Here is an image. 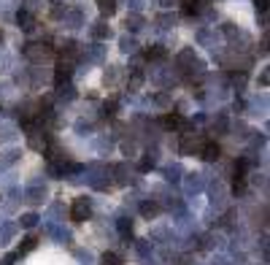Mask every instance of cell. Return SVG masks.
Wrapping results in <instances>:
<instances>
[{"mask_svg": "<svg viewBox=\"0 0 270 265\" xmlns=\"http://www.w3.org/2000/svg\"><path fill=\"white\" fill-rule=\"evenodd\" d=\"M76 257H78V260H81L84 265H89V262H92V254H89V252H84V249H81V252H76Z\"/></svg>", "mask_w": 270, "mask_h": 265, "instance_id": "ee69618b", "label": "cell"}, {"mask_svg": "<svg viewBox=\"0 0 270 265\" xmlns=\"http://www.w3.org/2000/svg\"><path fill=\"white\" fill-rule=\"evenodd\" d=\"M116 106H119L116 100H108V103L103 106V114H105V116H114V114H116Z\"/></svg>", "mask_w": 270, "mask_h": 265, "instance_id": "f35d334b", "label": "cell"}, {"mask_svg": "<svg viewBox=\"0 0 270 265\" xmlns=\"http://www.w3.org/2000/svg\"><path fill=\"white\" fill-rule=\"evenodd\" d=\"M119 68H116V65H108V68H105V84H108V87H114V84H119Z\"/></svg>", "mask_w": 270, "mask_h": 265, "instance_id": "f1b7e54d", "label": "cell"}, {"mask_svg": "<svg viewBox=\"0 0 270 265\" xmlns=\"http://www.w3.org/2000/svg\"><path fill=\"white\" fill-rule=\"evenodd\" d=\"M35 246H38V238H35V236H24L22 244H19V252H16V254H19V257H22V254H30Z\"/></svg>", "mask_w": 270, "mask_h": 265, "instance_id": "cb8c5ba5", "label": "cell"}, {"mask_svg": "<svg viewBox=\"0 0 270 265\" xmlns=\"http://www.w3.org/2000/svg\"><path fill=\"white\" fill-rule=\"evenodd\" d=\"M14 236H16V224H0V246H8L11 241H14Z\"/></svg>", "mask_w": 270, "mask_h": 265, "instance_id": "e0dca14e", "label": "cell"}, {"mask_svg": "<svg viewBox=\"0 0 270 265\" xmlns=\"http://www.w3.org/2000/svg\"><path fill=\"white\" fill-rule=\"evenodd\" d=\"M97 149H100V152H111V138H100V144H97Z\"/></svg>", "mask_w": 270, "mask_h": 265, "instance_id": "bcb514c9", "label": "cell"}, {"mask_svg": "<svg viewBox=\"0 0 270 265\" xmlns=\"http://www.w3.org/2000/svg\"><path fill=\"white\" fill-rule=\"evenodd\" d=\"M0 44H3V32H0Z\"/></svg>", "mask_w": 270, "mask_h": 265, "instance_id": "f907efd6", "label": "cell"}, {"mask_svg": "<svg viewBox=\"0 0 270 265\" xmlns=\"http://www.w3.org/2000/svg\"><path fill=\"white\" fill-rule=\"evenodd\" d=\"M119 52L122 54H138V52H141V44H138V38L135 36H122L119 38Z\"/></svg>", "mask_w": 270, "mask_h": 265, "instance_id": "7c38bea8", "label": "cell"}, {"mask_svg": "<svg viewBox=\"0 0 270 265\" xmlns=\"http://www.w3.org/2000/svg\"><path fill=\"white\" fill-rule=\"evenodd\" d=\"M154 160H157V154H154V152H149V154L138 162V170H141V174H149V170L154 168Z\"/></svg>", "mask_w": 270, "mask_h": 265, "instance_id": "f546056e", "label": "cell"}, {"mask_svg": "<svg viewBox=\"0 0 270 265\" xmlns=\"http://www.w3.org/2000/svg\"><path fill=\"white\" fill-rule=\"evenodd\" d=\"M135 249H138V254L146 257L149 252H151V244H149V241H135Z\"/></svg>", "mask_w": 270, "mask_h": 265, "instance_id": "74e56055", "label": "cell"}, {"mask_svg": "<svg viewBox=\"0 0 270 265\" xmlns=\"http://www.w3.org/2000/svg\"><path fill=\"white\" fill-rule=\"evenodd\" d=\"M143 57L149 60V62H162V60L168 57V49L162 44H151L146 52H143Z\"/></svg>", "mask_w": 270, "mask_h": 265, "instance_id": "5bb4252c", "label": "cell"}, {"mask_svg": "<svg viewBox=\"0 0 270 265\" xmlns=\"http://www.w3.org/2000/svg\"><path fill=\"white\" fill-rule=\"evenodd\" d=\"M100 265H124V262L114 254V252H105V254L100 257Z\"/></svg>", "mask_w": 270, "mask_h": 265, "instance_id": "d6a6232c", "label": "cell"}, {"mask_svg": "<svg viewBox=\"0 0 270 265\" xmlns=\"http://www.w3.org/2000/svg\"><path fill=\"white\" fill-rule=\"evenodd\" d=\"M51 54V46L49 44H24L22 46V57L24 60H30V62H43L46 57Z\"/></svg>", "mask_w": 270, "mask_h": 265, "instance_id": "6da1fadb", "label": "cell"}, {"mask_svg": "<svg viewBox=\"0 0 270 265\" xmlns=\"http://www.w3.org/2000/svg\"><path fill=\"white\" fill-rule=\"evenodd\" d=\"M154 22H157V30H170L176 24V16L170 14V11H162V14H157Z\"/></svg>", "mask_w": 270, "mask_h": 265, "instance_id": "44dd1931", "label": "cell"}, {"mask_svg": "<svg viewBox=\"0 0 270 265\" xmlns=\"http://www.w3.org/2000/svg\"><path fill=\"white\" fill-rule=\"evenodd\" d=\"M16 260H19V254H16V252H11V254H5L3 260H0V265H16Z\"/></svg>", "mask_w": 270, "mask_h": 265, "instance_id": "b9f144b4", "label": "cell"}, {"mask_svg": "<svg viewBox=\"0 0 270 265\" xmlns=\"http://www.w3.org/2000/svg\"><path fill=\"white\" fill-rule=\"evenodd\" d=\"M203 187H206V178H203V174H187V182H184V190H187V195L192 198L197 195Z\"/></svg>", "mask_w": 270, "mask_h": 265, "instance_id": "ba28073f", "label": "cell"}, {"mask_svg": "<svg viewBox=\"0 0 270 265\" xmlns=\"http://www.w3.org/2000/svg\"><path fill=\"white\" fill-rule=\"evenodd\" d=\"M200 146H203V144H200V138H197L195 136V132H192V128H187V132H181V144H179V152H181V154H197V152H200Z\"/></svg>", "mask_w": 270, "mask_h": 265, "instance_id": "3957f363", "label": "cell"}, {"mask_svg": "<svg viewBox=\"0 0 270 265\" xmlns=\"http://www.w3.org/2000/svg\"><path fill=\"white\" fill-rule=\"evenodd\" d=\"M105 57V46L97 41L95 46H87V52H81V60H87V62H103Z\"/></svg>", "mask_w": 270, "mask_h": 265, "instance_id": "4fadbf2b", "label": "cell"}, {"mask_svg": "<svg viewBox=\"0 0 270 265\" xmlns=\"http://www.w3.org/2000/svg\"><path fill=\"white\" fill-rule=\"evenodd\" d=\"M122 149H124V154H133V152H135V141H124Z\"/></svg>", "mask_w": 270, "mask_h": 265, "instance_id": "7dc6e473", "label": "cell"}, {"mask_svg": "<svg viewBox=\"0 0 270 265\" xmlns=\"http://www.w3.org/2000/svg\"><path fill=\"white\" fill-rule=\"evenodd\" d=\"M5 70H11V54L0 52V74H5Z\"/></svg>", "mask_w": 270, "mask_h": 265, "instance_id": "e575fe53", "label": "cell"}, {"mask_svg": "<svg viewBox=\"0 0 270 265\" xmlns=\"http://www.w3.org/2000/svg\"><path fill=\"white\" fill-rule=\"evenodd\" d=\"M62 22H65V28L76 30V28H81V24H84V14H81L78 8H65V14H62Z\"/></svg>", "mask_w": 270, "mask_h": 265, "instance_id": "8fae6325", "label": "cell"}, {"mask_svg": "<svg viewBox=\"0 0 270 265\" xmlns=\"http://www.w3.org/2000/svg\"><path fill=\"white\" fill-rule=\"evenodd\" d=\"M143 16L141 14H127V19H124V28H127V32H138V30H143Z\"/></svg>", "mask_w": 270, "mask_h": 265, "instance_id": "ffe728a7", "label": "cell"}, {"mask_svg": "<svg viewBox=\"0 0 270 265\" xmlns=\"http://www.w3.org/2000/svg\"><path fill=\"white\" fill-rule=\"evenodd\" d=\"M16 28L22 30V32H32V30H35V14H30V11L19 8V11H16Z\"/></svg>", "mask_w": 270, "mask_h": 265, "instance_id": "52a82bcc", "label": "cell"}, {"mask_svg": "<svg viewBox=\"0 0 270 265\" xmlns=\"http://www.w3.org/2000/svg\"><path fill=\"white\" fill-rule=\"evenodd\" d=\"M38 220H41V216H38L35 211H30V214H22V216H19V224H22L24 230H32V228L38 224Z\"/></svg>", "mask_w": 270, "mask_h": 265, "instance_id": "4316f807", "label": "cell"}, {"mask_svg": "<svg viewBox=\"0 0 270 265\" xmlns=\"http://www.w3.org/2000/svg\"><path fill=\"white\" fill-rule=\"evenodd\" d=\"M230 128H233V124H230V116L227 114H219V116L214 119V132H216V136H227Z\"/></svg>", "mask_w": 270, "mask_h": 265, "instance_id": "d6986e66", "label": "cell"}, {"mask_svg": "<svg viewBox=\"0 0 270 265\" xmlns=\"http://www.w3.org/2000/svg\"><path fill=\"white\" fill-rule=\"evenodd\" d=\"M24 200L30 203V206H38V203L46 200V187L41 182H32L27 190H24Z\"/></svg>", "mask_w": 270, "mask_h": 265, "instance_id": "277c9868", "label": "cell"}, {"mask_svg": "<svg viewBox=\"0 0 270 265\" xmlns=\"http://www.w3.org/2000/svg\"><path fill=\"white\" fill-rule=\"evenodd\" d=\"M206 0H184V3H181V14L184 16H189V19H192V16H200L203 14V11H206Z\"/></svg>", "mask_w": 270, "mask_h": 265, "instance_id": "8992f818", "label": "cell"}, {"mask_svg": "<svg viewBox=\"0 0 270 265\" xmlns=\"http://www.w3.org/2000/svg\"><path fill=\"white\" fill-rule=\"evenodd\" d=\"M154 103L157 106H170V95H168V92H160V95L154 98Z\"/></svg>", "mask_w": 270, "mask_h": 265, "instance_id": "7bdbcfd3", "label": "cell"}, {"mask_svg": "<svg viewBox=\"0 0 270 265\" xmlns=\"http://www.w3.org/2000/svg\"><path fill=\"white\" fill-rule=\"evenodd\" d=\"M141 214L146 216V220H154V216L160 214V206H157L154 200H143L141 203Z\"/></svg>", "mask_w": 270, "mask_h": 265, "instance_id": "484cf974", "label": "cell"}, {"mask_svg": "<svg viewBox=\"0 0 270 265\" xmlns=\"http://www.w3.org/2000/svg\"><path fill=\"white\" fill-rule=\"evenodd\" d=\"M89 32H92V38H95V41H100V44H103V41H108V38H114V30H111V24H105L103 19L92 24Z\"/></svg>", "mask_w": 270, "mask_h": 265, "instance_id": "9c48e42d", "label": "cell"}, {"mask_svg": "<svg viewBox=\"0 0 270 265\" xmlns=\"http://www.w3.org/2000/svg\"><path fill=\"white\" fill-rule=\"evenodd\" d=\"M197 154H200L206 162H216V160L222 157V146H219L216 141H206V144L200 146V152H197Z\"/></svg>", "mask_w": 270, "mask_h": 265, "instance_id": "5b68a950", "label": "cell"}, {"mask_svg": "<svg viewBox=\"0 0 270 265\" xmlns=\"http://www.w3.org/2000/svg\"><path fill=\"white\" fill-rule=\"evenodd\" d=\"M19 160H22V152H19V149H8V152L0 154V165H14Z\"/></svg>", "mask_w": 270, "mask_h": 265, "instance_id": "d4e9b609", "label": "cell"}, {"mask_svg": "<svg viewBox=\"0 0 270 265\" xmlns=\"http://www.w3.org/2000/svg\"><path fill=\"white\" fill-rule=\"evenodd\" d=\"M116 230H119V233H122L124 244H130V241H133V220H127V216H122V220L116 222Z\"/></svg>", "mask_w": 270, "mask_h": 265, "instance_id": "ac0fdd59", "label": "cell"}, {"mask_svg": "<svg viewBox=\"0 0 270 265\" xmlns=\"http://www.w3.org/2000/svg\"><path fill=\"white\" fill-rule=\"evenodd\" d=\"M233 87L238 90V92L246 87V70H241V74H233Z\"/></svg>", "mask_w": 270, "mask_h": 265, "instance_id": "836d02e7", "label": "cell"}, {"mask_svg": "<svg viewBox=\"0 0 270 265\" xmlns=\"http://www.w3.org/2000/svg\"><path fill=\"white\" fill-rule=\"evenodd\" d=\"M92 216V200L89 198H76L70 206V220L73 222H87Z\"/></svg>", "mask_w": 270, "mask_h": 265, "instance_id": "7a4b0ae2", "label": "cell"}, {"mask_svg": "<svg viewBox=\"0 0 270 265\" xmlns=\"http://www.w3.org/2000/svg\"><path fill=\"white\" fill-rule=\"evenodd\" d=\"M89 130H92L89 122H84V119H81V122H76V132H78V136H89Z\"/></svg>", "mask_w": 270, "mask_h": 265, "instance_id": "8d00e7d4", "label": "cell"}, {"mask_svg": "<svg viewBox=\"0 0 270 265\" xmlns=\"http://www.w3.org/2000/svg\"><path fill=\"white\" fill-rule=\"evenodd\" d=\"M160 3H162V6H165V8H168V6H173L176 0H160Z\"/></svg>", "mask_w": 270, "mask_h": 265, "instance_id": "681fc988", "label": "cell"}, {"mask_svg": "<svg viewBox=\"0 0 270 265\" xmlns=\"http://www.w3.org/2000/svg\"><path fill=\"white\" fill-rule=\"evenodd\" d=\"M254 8L260 11V14H268V0H254Z\"/></svg>", "mask_w": 270, "mask_h": 265, "instance_id": "f6af8a7d", "label": "cell"}, {"mask_svg": "<svg viewBox=\"0 0 270 265\" xmlns=\"http://www.w3.org/2000/svg\"><path fill=\"white\" fill-rule=\"evenodd\" d=\"M19 128L11 122H0V144H16Z\"/></svg>", "mask_w": 270, "mask_h": 265, "instance_id": "30bf717a", "label": "cell"}, {"mask_svg": "<svg viewBox=\"0 0 270 265\" xmlns=\"http://www.w3.org/2000/svg\"><path fill=\"white\" fill-rule=\"evenodd\" d=\"M114 182L116 184H127L130 182V168H127V162H119V165H114Z\"/></svg>", "mask_w": 270, "mask_h": 265, "instance_id": "603a6c76", "label": "cell"}, {"mask_svg": "<svg viewBox=\"0 0 270 265\" xmlns=\"http://www.w3.org/2000/svg\"><path fill=\"white\" fill-rule=\"evenodd\" d=\"M268 82H270L268 70H262V74H260V84H262V87H268Z\"/></svg>", "mask_w": 270, "mask_h": 265, "instance_id": "c3c4849f", "label": "cell"}, {"mask_svg": "<svg viewBox=\"0 0 270 265\" xmlns=\"http://www.w3.org/2000/svg\"><path fill=\"white\" fill-rule=\"evenodd\" d=\"M97 8L103 16H114L116 14V0H97Z\"/></svg>", "mask_w": 270, "mask_h": 265, "instance_id": "83f0119b", "label": "cell"}, {"mask_svg": "<svg viewBox=\"0 0 270 265\" xmlns=\"http://www.w3.org/2000/svg\"><path fill=\"white\" fill-rule=\"evenodd\" d=\"M41 0H24V11H30V14H32V11H38V8H41Z\"/></svg>", "mask_w": 270, "mask_h": 265, "instance_id": "60d3db41", "label": "cell"}, {"mask_svg": "<svg viewBox=\"0 0 270 265\" xmlns=\"http://www.w3.org/2000/svg\"><path fill=\"white\" fill-rule=\"evenodd\" d=\"M230 130H235V136H238V138H249V132H252V130H249L243 122H238L235 128H230Z\"/></svg>", "mask_w": 270, "mask_h": 265, "instance_id": "d590c367", "label": "cell"}, {"mask_svg": "<svg viewBox=\"0 0 270 265\" xmlns=\"http://www.w3.org/2000/svg\"><path fill=\"white\" fill-rule=\"evenodd\" d=\"M216 41H219L216 30H197V44H200V46H211V49H214Z\"/></svg>", "mask_w": 270, "mask_h": 265, "instance_id": "2e32d148", "label": "cell"}, {"mask_svg": "<svg viewBox=\"0 0 270 265\" xmlns=\"http://www.w3.org/2000/svg\"><path fill=\"white\" fill-rule=\"evenodd\" d=\"M76 95H78V92H76V87L70 82L57 87V98H60V100H76Z\"/></svg>", "mask_w": 270, "mask_h": 265, "instance_id": "7402d4cb", "label": "cell"}, {"mask_svg": "<svg viewBox=\"0 0 270 265\" xmlns=\"http://www.w3.org/2000/svg\"><path fill=\"white\" fill-rule=\"evenodd\" d=\"M146 82V76L141 74V70H133V78H130V84H127V90L130 92H138V87H141V84Z\"/></svg>", "mask_w": 270, "mask_h": 265, "instance_id": "1f68e13d", "label": "cell"}, {"mask_svg": "<svg viewBox=\"0 0 270 265\" xmlns=\"http://www.w3.org/2000/svg\"><path fill=\"white\" fill-rule=\"evenodd\" d=\"M160 124L165 130H181L184 128V116L181 114H165V116H160Z\"/></svg>", "mask_w": 270, "mask_h": 265, "instance_id": "9a60e30c", "label": "cell"}, {"mask_svg": "<svg viewBox=\"0 0 270 265\" xmlns=\"http://www.w3.org/2000/svg\"><path fill=\"white\" fill-rule=\"evenodd\" d=\"M143 3H146V0H127V6H130V11H133V14H141Z\"/></svg>", "mask_w": 270, "mask_h": 265, "instance_id": "ab89813d", "label": "cell"}, {"mask_svg": "<svg viewBox=\"0 0 270 265\" xmlns=\"http://www.w3.org/2000/svg\"><path fill=\"white\" fill-rule=\"evenodd\" d=\"M162 174H165L168 182H181V165H168Z\"/></svg>", "mask_w": 270, "mask_h": 265, "instance_id": "4dcf8cb0", "label": "cell"}]
</instances>
